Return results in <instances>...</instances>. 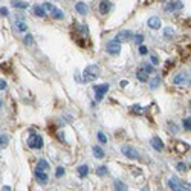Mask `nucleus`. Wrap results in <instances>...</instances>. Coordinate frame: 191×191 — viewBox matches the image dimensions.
<instances>
[{"label": "nucleus", "mask_w": 191, "mask_h": 191, "mask_svg": "<svg viewBox=\"0 0 191 191\" xmlns=\"http://www.w3.org/2000/svg\"><path fill=\"white\" fill-rule=\"evenodd\" d=\"M32 14H34L35 17H40V18L46 17V11H44V8L40 6V5H34V6H32Z\"/></svg>", "instance_id": "nucleus-13"}, {"label": "nucleus", "mask_w": 191, "mask_h": 191, "mask_svg": "<svg viewBox=\"0 0 191 191\" xmlns=\"http://www.w3.org/2000/svg\"><path fill=\"white\" fill-rule=\"evenodd\" d=\"M92 152H93V154H95L96 157H100V159H103V157H104V150H103L101 147H98V145L92 147Z\"/></svg>", "instance_id": "nucleus-22"}, {"label": "nucleus", "mask_w": 191, "mask_h": 191, "mask_svg": "<svg viewBox=\"0 0 191 191\" xmlns=\"http://www.w3.org/2000/svg\"><path fill=\"white\" fill-rule=\"evenodd\" d=\"M173 34H174V31H173L171 28H167V29H165V37H170V35H173Z\"/></svg>", "instance_id": "nucleus-39"}, {"label": "nucleus", "mask_w": 191, "mask_h": 191, "mask_svg": "<svg viewBox=\"0 0 191 191\" xmlns=\"http://www.w3.org/2000/svg\"><path fill=\"white\" fill-rule=\"evenodd\" d=\"M132 110H133V112H139V110H141V107H139V106H135Z\"/></svg>", "instance_id": "nucleus-43"}, {"label": "nucleus", "mask_w": 191, "mask_h": 191, "mask_svg": "<svg viewBox=\"0 0 191 191\" xmlns=\"http://www.w3.org/2000/svg\"><path fill=\"white\" fill-rule=\"evenodd\" d=\"M136 78H138L141 83H147V79H148V74H147L144 69H139V71L136 72Z\"/></svg>", "instance_id": "nucleus-18"}, {"label": "nucleus", "mask_w": 191, "mask_h": 191, "mask_svg": "<svg viewBox=\"0 0 191 191\" xmlns=\"http://www.w3.org/2000/svg\"><path fill=\"white\" fill-rule=\"evenodd\" d=\"M75 11L78 12V14H81V15H86V14L89 12V6H87L84 2H76Z\"/></svg>", "instance_id": "nucleus-11"}, {"label": "nucleus", "mask_w": 191, "mask_h": 191, "mask_svg": "<svg viewBox=\"0 0 191 191\" xmlns=\"http://www.w3.org/2000/svg\"><path fill=\"white\" fill-rule=\"evenodd\" d=\"M132 37H133V32L128 31V29H124V31H121V32L116 34V38H115V40L119 41V43H125V41H128Z\"/></svg>", "instance_id": "nucleus-8"}, {"label": "nucleus", "mask_w": 191, "mask_h": 191, "mask_svg": "<svg viewBox=\"0 0 191 191\" xmlns=\"http://www.w3.org/2000/svg\"><path fill=\"white\" fill-rule=\"evenodd\" d=\"M28 145L31 148H37V150L43 148V138L38 133H31V136L28 139Z\"/></svg>", "instance_id": "nucleus-2"}, {"label": "nucleus", "mask_w": 191, "mask_h": 191, "mask_svg": "<svg viewBox=\"0 0 191 191\" xmlns=\"http://www.w3.org/2000/svg\"><path fill=\"white\" fill-rule=\"evenodd\" d=\"M15 29L18 31V32H26V29H28V25H26V20H25V17L23 15H15Z\"/></svg>", "instance_id": "nucleus-6"}, {"label": "nucleus", "mask_w": 191, "mask_h": 191, "mask_svg": "<svg viewBox=\"0 0 191 191\" xmlns=\"http://www.w3.org/2000/svg\"><path fill=\"white\" fill-rule=\"evenodd\" d=\"M113 187H115V191H128V187L124 182H121V181H115Z\"/></svg>", "instance_id": "nucleus-19"}, {"label": "nucleus", "mask_w": 191, "mask_h": 191, "mask_svg": "<svg viewBox=\"0 0 191 191\" xmlns=\"http://www.w3.org/2000/svg\"><path fill=\"white\" fill-rule=\"evenodd\" d=\"M121 153L128 159H139V153H138V150H135V147L124 145V147H121Z\"/></svg>", "instance_id": "nucleus-4"}, {"label": "nucleus", "mask_w": 191, "mask_h": 191, "mask_svg": "<svg viewBox=\"0 0 191 191\" xmlns=\"http://www.w3.org/2000/svg\"><path fill=\"white\" fill-rule=\"evenodd\" d=\"M100 12L103 15L107 14V12H110V2L109 0H101V3H100Z\"/></svg>", "instance_id": "nucleus-16"}, {"label": "nucleus", "mask_w": 191, "mask_h": 191, "mask_svg": "<svg viewBox=\"0 0 191 191\" xmlns=\"http://www.w3.org/2000/svg\"><path fill=\"white\" fill-rule=\"evenodd\" d=\"M168 128H170L173 133H177V130H179V128H177V125H174L173 122H168Z\"/></svg>", "instance_id": "nucleus-37"}, {"label": "nucleus", "mask_w": 191, "mask_h": 191, "mask_svg": "<svg viewBox=\"0 0 191 191\" xmlns=\"http://www.w3.org/2000/svg\"><path fill=\"white\" fill-rule=\"evenodd\" d=\"M147 52H148V47L144 46V44H141V46H139V54H141V55H145Z\"/></svg>", "instance_id": "nucleus-36"}, {"label": "nucleus", "mask_w": 191, "mask_h": 191, "mask_svg": "<svg viewBox=\"0 0 191 191\" xmlns=\"http://www.w3.org/2000/svg\"><path fill=\"white\" fill-rule=\"evenodd\" d=\"M0 107H2V100H0Z\"/></svg>", "instance_id": "nucleus-46"}, {"label": "nucleus", "mask_w": 191, "mask_h": 191, "mask_svg": "<svg viewBox=\"0 0 191 191\" xmlns=\"http://www.w3.org/2000/svg\"><path fill=\"white\" fill-rule=\"evenodd\" d=\"M184 8V3L181 0H170L165 6H164V11L165 12H174L177 9H182Z\"/></svg>", "instance_id": "nucleus-3"}, {"label": "nucleus", "mask_w": 191, "mask_h": 191, "mask_svg": "<svg viewBox=\"0 0 191 191\" xmlns=\"http://www.w3.org/2000/svg\"><path fill=\"white\" fill-rule=\"evenodd\" d=\"M176 168H177L179 171H187V168H188V167H187V164H184V162H179V164L176 165Z\"/></svg>", "instance_id": "nucleus-32"}, {"label": "nucleus", "mask_w": 191, "mask_h": 191, "mask_svg": "<svg viewBox=\"0 0 191 191\" xmlns=\"http://www.w3.org/2000/svg\"><path fill=\"white\" fill-rule=\"evenodd\" d=\"M51 15H52L55 20H61V18H64V12H63L61 9H58V8H55V9H54V12H52Z\"/></svg>", "instance_id": "nucleus-21"}, {"label": "nucleus", "mask_w": 191, "mask_h": 191, "mask_svg": "<svg viewBox=\"0 0 191 191\" xmlns=\"http://www.w3.org/2000/svg\"><path fill=\"white\" fill-rule=\"evenodd\" d=\"M96 138H98V141H100L101 144H106V142H107V138H106V135H104L103 132H98V133H96Z\"/></svg>", "instance_id": "nucleus-30"}, {"label": "nucleus", "mask_w": 191, "mask_h": 191, "mask_svg": "<svg viewBox=\"0 0 191 191\" xmlns=\"http://www.w3.org/2000/svg\"><path fill=\"white\" fill-rule=\"evenodd\" d=\"M147 25H148V28L150 29H161V26H162V22H161V18L159 17H150L148 20H147Z\"/></svg>", "instance_id": "nucleus-9"}, {"label": "nucleus", "mask_w": 191, "mask_h": 191, "mask_svg": "<svg viewBox=\"0 0 191 191\" xmlns=\"http://www.w3.org/2000/svg\"><path fill=\"white\" fill-rule=\"evenodd\" d=\"M37 168L38 170H43V171L49 170V162H47L46 159H40V161L37 162Z\"/></svg>", "instance_id": "nucleus-20"}, {"label": "nucleus", "mask_w": 191, "mask_h": 191, "mask_svg": "<svg viewBox=\"0 0 191 191\" xmlns=\"http://www.w3.org/2000/svg\"><path fill=\"white\" fill-rule=\"evenodd\" d=\"M159 83H161V79H159V76L156 75L154 78H153L152 81H150V89L152 90H154V89H157V86H159Z\"/></svg>", "instance_id": "nucleus-26"}, {"label": "nucleus", "mask_w": 191, "mask_h": 191, "mask_svg": "<svg viewBox=\"0 0 191 191\" xmlns=\"http://www.w3.org/2000/svg\"><path fill=\"white\" fill-rule=\"evenodd\" d=\"M141 191H148V188H142V190Z\"/></svg>", "instance_id": "nucleus-45"}, {"label": "nucleus", "mask_w": 191, "mask_h": 191, "mask_svg": "<svg viewBox=\"0 0 191 191\" xmlns=\"http://www.w3.org/2000/svg\"><path fill=\"white\" fill-rule=\"evenodd\" d=\"M23 41H25L26 46H31V44L34 43V35H32V34H26L25 38H23Z\"/></svg>", "instance_id": "nucleus-27"}, {"label": "nucleus", "mask_w": 191, "mask_h": 191, "mask_svg": "<svg viewBox=\"0 0 191 191\" xmlns=\"http://www.w3.org/2000/svg\"><path fill=\"white\" fill-rule=\"evenodd\" d=\"M106 51H107L109 54H112V55L119 54V51H121V43L116 41V40H110V41L107 43V46H106Z\"/></svg>", "instance_id": "nucleus-7"}, {"label": "nucleus", "mask_w": 191, "mask_h": 191, "mask_svg": "<svg viewBox=\"0 0 191 191\" xmlns=\"http://www.w3.org/2000/svg\"><path fill=\"white\" fill-rule=\"evenodd\" d=\"M188 150V145L184 144V142H177V152L179 153H185Z\"/></svg>", "instance_id": "nucleus-28"}, {"label": "nucleus", "mask_w": 191, "mask_h": 191, "mask_svg": "<svg viewBox=\"0 0 191 191\" xmlns=\"http://www.w3.org/2000/svg\"><path fill=\"white\" fill-rule=\"evenodd\" d=\"M43 8H44V11H46V12H49V14H52V12H54V9H55V6H54L52 3H44V5H43Z\"/></svg>", "instance_id": "nucleus-29"}, {"label": "nucleus", "mask_w": 191, "mask_h": 191, "mask_svg": "<svg viewBox=\"0 0 191 191\" xmlns=\"http://www.w3.org/2000/svg\"><path fill=\"white\" fill-rule=\"evenodd\" d=\"M64 173H66V171H64V168H63V167H58V168H57L55 176H57V177H61V176H64Z\"/></svg>", "instance_id": "nucleus-35"}, {"label": "nucleus", "mask_w": 191, "mask_h": 191, "mask_svg": "<svg viewBox=\"0 0 191 191\" xmlns=\"http://www.w3.org/2000/svg\"><path fill=\"white\" fill-rule=\"evenodd\" d=\"M152 64L153 66H157V64H159V60H157L156 55H152Z\"/></svg>", "instance_id": "nucleus-40"}, {"label": "nucleus", "mask_w": 191, "mask_h": 191, "mask_svg": "<svg viewBox=\"0 0 191 191\" xmlns=\"http://www.w3.org/2000/svg\"><path fill=\"white\" fill-rule=\"evenodd\" d=\"M35 177H37V181L40 184H46L47 182V174L43 171V170H35Z\"/></svg>", "instance_id": "nucleus-17"}, {"label": "nucleus", "mask_w": 191, "mask_h": 191, "mask_svg": "<svg viewBox=\"0 0 191 191\" xmlns=\"http://www.w3.org/2000/svg\"><path fill=\"white\" fill-rule=\"evenodd\" d=\"M8 14H9V12H8V8L2 6V8H0V15H3V17H8Z\"/></svg>", "instance_id": "nucleus-38"}, {"label": "nucleus", "mask_w": 191, "mask_h": 191, "mask_svg": "<svg viewBox=\"0 0 191 191\" xmlns=\"http://www.w3.org/2000/svg\"><path fill=\"white\" fill-rule=\"evenodd\" d=\"M184 128L191 132V119H184Z\"/></svg>", "instance_id": "nucleus-34"}, {"label": "nucleus", "mask_w": 191, "mask_h": 191, "mask_svg": "<svg viewBox=\"0 0 191 191\" xmlns=\"http://www.w3.org/2000/svg\"><path fill=\"white\" fill-rule=\"evenodd\" d=\"M8 144H9V138H8V135H0V148L8 147Z\"/></svg>", "instance_id": "nucleus-24"}, {"label": "nucleus", "mask_w": 191, "mask_h": 191, "mask_svg": "<svg viewBox=\"0 0 191 191\" xmlns=\"http://www.w3.org/2000/svg\"><path fill=\"white\" fill-rule=\"evenodd\" d=\"M95 100L101 101L104 98V95L109 92V84H101V86H95Z\"/></svg>", "instance_id": "nucleus-5"}, {"label": "nucleus", "mask_w": 191, "mask_h": 191, "mask_svg": "<svg viewBox=\"0 0 191 191\" xmlns=\"http://www.w3.org/2000/svg\"><path fill=\"white\" fill-rule=\"evenodd\" d=\"M119 86H121V87H125V86H127V81H125V79H124V81H121V83H119Z\"/></svg>", "instance_id": "nucleus-42"}, {"label": "nucleus", "mask_w": 191, "mask_h": 191, "mask_svg": "<svg viewBox=\"0 0 191 191\" xmlns=\"http://www.w3.org/2000/svg\"><path fill=\"white\" fill-rule=\"evenodd\" d=\"M187 79H188V75L185 72H181L173 78V83L174 84H184V83H187Z\"/></svg>", "instance_id": "nucleus-14"}, {"label": "nucleus", "mask_w": 191, "mask_h": 191, "mask_svg": "<svg viewBox=\"0 0 191 191\" xmlns=\"http://www.w3.org/2000/svg\"><path fill=\"white\" fill-rule=\"evenodd\" d=\"M107 173H109V170H107V167H106V165H101V167L96 170V174H98V176H101V177H103V176H107Z\"/></svg>", "instance_id": "nucleus-25"}, {"label": "nucleus", "mask_w": 191, "mask_h": 191, "mask_svg": "<svg viewBox=\"0 0 191 191\" xmlns=\"http://www.w3.org/2000/svg\"><path fill=\"white\" fill-rule=\"evenodd\" d=\"M3 89H6V81L0 79V90H3Z\"/></svg>", "instance_id": "nucleus-41"}, {"label": "nucleus", "mask_w": 191, "mask_h": 191, "mask_svg": "<svg viewBox=\"0 0 191 191\" xmlns=\"http://www.w3.org/2000/svg\"><path fill=\"white\" fill-rule=\"evenodd\" d=\"M133 40H135V43H136V44H141V43L144 41V35L138 34V35H135V37H133Z\"/></svg>", "instance_id": "nucleus-33"}, {"label": "nucleus", "mask_w": 191, "mask_h": 191, "mask_svg": "<svg viewBox=\"0 0 191 191\" xmlns=\"http://www.w3.org/2000/svg\"><path fill=\"white\" fill-rule=\"evenodd\" d=\"M78 174H79V177H86V176L89 174V167H87V165L78 167Z\"/></svg>", "instance_id": "nucleus-23"}, {"label": "nucleus", "mask_w": 191, "mask_h": 191, "mask_svg": "<svg viewBox=\"0 0 191 191\" xmlns=\"http://www.w3.org/2000/svg\"><path fill=\"white\" fill-rule=\"evenodd\" d=\"M168 185H170L171 191H184V188H182V182H181L179 179H176V177H171V179L168 181Z\"/></svg>", "instance_id": "nucleus-10"}, {"label": "nucleus", "mask_w": 191, "mask_h": 191, "mask_svg": "<svg viewBox=\"0 0 191 191\" xmlns=\"http://www.w3.org/2000/svg\"><path fill=\"white\" fill-rule=\"evenodd\" d=\"M142 69H144L147 74H153V72H154V69H153V64H147V63L142 66Z\"/></svg>", "instance_id": "nucleus-31"}, {"label": "nucleus", "mask_w": 191, "mask_h": 191, "mask_svg": "<svg viewBox=\"0 0 191 191\" xmlns=\"http://www.w3.org/2000/svg\"><path fill=\"white\" fill-rule=\"evenodd\" d=\"M2 191H11V187H8V185H5V187L2 188Z\"/></svg>", "instance_id": "nucleus-44"}, {"label": "nucleus", "mask_w": 191, "mask_h": 191, "mask_svg": "<svg viewBox=\"0 0 191 191\" xmlns=\"http://www.w3.org/2000/svg\"><path fill=\"white\" fill-rule=\"evenodd\" d=\"M100 75V67L96 66V64H90V66H87L86 69H84V75H83V79L86 81V83H92V81H95L96 78Z\"/></svg>", "instance_id": "nucleus-1"}, {"label": "nucleus", "mask_w": 191, "mask_h": 191, "mask_svg": "<svg viewBox=\"0 0 191 191\" xmlns=\"http://www.w3.org/2000/svg\"><path fill=\"white\" fill-rule=\"evenodd\" d=\"M11 5L15 9H26L28 8V2H25V0H11Z\"/></svg>", "instance_id": "nucleus-15"}, {"label": "nucleus", "mask_w": 191, "mask_h": 191, "mask_svg": "<svg viewBox=\"0 0 191 191\" xmlns=\"http://www.w3.org/2000/svg\"><path fill=\"white\" fill-rule=\"evenodd\" d=\"M152 147L156 152H162L164 150V142L159 139V136H153L152 138Z\"/></svg>", "instance_id": "nucleus-12"}]
</instances>
